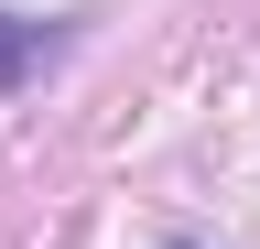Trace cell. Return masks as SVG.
<instances>
[{
    "mask_svg": "<svg viewBox=\"0 0 260 249\" xmlns=\"http://www.w3.org/2000/svg\"><path fill=\"white\" fill-rule=\"evenodd\" d=\"M54 44H65L54 22H32V11H11V0H0V98H22V87L54 65Z\"/></svg>",
    "mask_w": 260,
    "mask_h": 249,
    "instance_id": "1",
    "label": "cell"
}]
</instances>
